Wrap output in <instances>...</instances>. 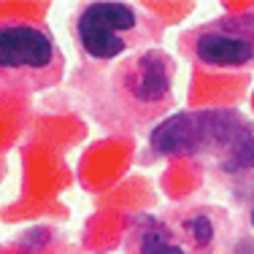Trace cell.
I'll return each instance as SVG.
<instances>
[{
	"label": "cell",
	"mask_w": 254,
	"mask_h": 254,
	"mask_svg": "<svg viewBox=\"0 0 254 254\" xmlns=\"http://www.w3.org/2000/svg\"><path fill=\"white\" fill-rule=\"evenodd\" d=\"M241 127L233 111H187L154 127L152 146L160 154H197L211 146L225 152Z\"/></svg>",
	"instance_id": "1"
},
{
	"label": "cell",
	"mask_w": 254,
	"mask_h": 254,
	"mask_svg": "<svg viewBox=\"0 0 254 254\" xmlns=\"http://www.w3.org/2000/svg\"><path fill=\"white\" fill-rule=\"evenodd\" d=\"M135 25V14L122 3H95L78 19V35L81 44L92 57H117L125 49L119 30H130Z\"/></svg>",
	"instance_id": "2"
},
{
	"label": "cell",
	"mask_w": 254,
	"mask_h": 254,
	"mask_svg": "<svg viewBox=\"0 0 254 254\" xmlns=\"http://www.w3.org/2000/svg\"><path fill=\"white\" fill-rule=\"evenodd\" d=\"M0 63H3V68H19V65L44 68L52 63V41L35 27H3V33H0Z\"/></svg>",
	"instance_id": "3"
},
{
	"label": "cell",
	"mask_w": 254,
	"mask_h": 254,
	"mask_svg": "<svg viewBox=\"0 0 254 254\" xmlns=\"http://www.w3.org/2000/svg\"><path fill=\"white\" fill-rule=\"evenodd\" d=\"M197 57L208 65H244L254 57V46L227 33H205L197 38Z\"/></svg>",
	"instance_id": "4"
},
{
	"label": "cell",
	"mask_w": 254,
	"mask_h": 254,
	"mask_svg": "<svg viewBox=\"0 0 254 254\" xmlns=\"http://www.w3.org/2000/svg\"><path fill=\"white\" fill-rule=\"evenodd\" d=\"M168 92V70L160 54H146L138 63V76L132 81V95L138 100H162Z\"/></svg>",
	"instance_id": "5"
},
{
	"label": "cell",
	"mask_w": 254,
	"mask_h": 254,
	"mask_svg": "<svg viewBox=\"0 0 254 254\" xmlns=\"http://www.w3.org/2000/svg\"><path fill=\"white\" fill-rule=\"evenodd\" d=\"M222 168L227 171H244V168H254V132L249 127H241L227 143L225 157H222Z\"/></svg>",
	"instance_id": "6"
},
{
	"label": "cell",
	"mask_w": 254,
	"mask_h": 254,
	"mask_svg": "<svg viewBox=\"0 0 254 254\" xmlns=\"http://www.w3.org/2000/svg\"><path fill=\"white\" fill-rule=\"evenodd\" d=\"M141 254H184V252H181V246L171 238V233L154 222L141 238Z\"/></svg>",
	"instance_id": "7"
},
{
	"label": "cell",
	"mask_w": 254,
	"mask_h": 254,
	"mask_svg": "<svg viewBox=\"0 0 254 254\" xmlns=\"http://www.w3.org/2000/svg\"><path fill=\"white\" fill-rule=\"evenodd\" d=\"M187 230L192 233V238H195L197 244H208L211 235H214L211 222L205 219V216H195V219H190V222H187Z\"/></svg>",
	"instance_id": "8"
},
{
	"label": "cell",
	"mask_w": 254,
	"mask_h": 254,
	"mask_svg": "<svg viewBox=\"0 0 254 254\" xmlns=\"http://www.w3.org/2000/svg\"><path fill=\"white\" fill-rule=\"evenodd\" d=\"M252 222H254V214H252Z\"/></svg>",
	"instance_id": "9"
}]
</instances>
